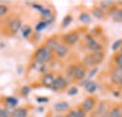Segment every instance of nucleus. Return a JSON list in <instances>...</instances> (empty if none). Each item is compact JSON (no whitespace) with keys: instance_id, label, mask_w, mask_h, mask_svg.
I'll use <instances>...</instances> for the list:
<instances>
[{"instance_id":"1","label":"nucleus","mask_w":122,"mask_h":117,"mask_svg":"<svg viewBox=\"0 0 122 117\" xmlns=\"http://www.w3.org/2000/svg\"><path fill=\"white\" fill-rule=\"evenodd\" d=\"M104 57H105V54L102 51L91 53L90 54H87V55H86L84 57L83 65L86 68H91V67H94V66H97V65L101 64L103 61Z\"/></svg>"},{"instance_id":"2","label":"nucleus","mask_w":122,"mask_h":117,"mask_svg":"<svg viewBox=\"0 0 122 117\" xmlns=\"http://www.w3.org/2000/svg\"><path fill=\"white\" fill-rule=\"evenodd\" d=\"M52 58H53V53L50 50H48L44 45L40 47L34 54V59L36 61H40L42 63L49 62Z\"/></svg>"},{"instance_id":"3","label":"nucleus","mask_w":122,"mask_h":117,"mask_svg":"<svg viewBox=\"0 0 122 117\" xmlns=\"http://www.w3.org/2000/svg\"><path fill=\"white\" fill-rule=\"evenodd\" d=\"M80 39V36L76 31H71L62 36V40L65 45H74Z\"/></svg>"},{"instance_id":"4","label":"nucleus","mask_w":122,"mask_h":117,"mask_svg":"<svg viewBox=\"0 0 122 117\" xmlns=\"http://www.w3.org/2000/svg\"><path fill=\"white\" fill-rule=\"evenodd\" d=\"M86 39L87 49H88L89 51H91L92 53L102 51V46L99 43L97 40H95L94 38H92L91 35H87V36L86 37Z\"/></svg>"},{"instance_id":"5","label":"nucleus","mask_w":122,"mask_h":117,"mask_svg":"<svg viewBox=\"0 0 122 117\" xmlns=\"http://www.w3.org/2000/svg\"><path fill=\"white\" fill-rule=\"evenodd\" d=\"M67 85H68V83H67L66 79L62 76H58V77L55 78L54 83L51 86V89L55 92H57V91H61V90L65 89L67 87Z\"/></svg>"},{"instance_id":"6","label":"nucleus","mask_w":122,"mask_h":117,"mask_svg":"<svg viewBox=\"0 0 122 117\" xmlns=\"http://www.w3.org/2000/svg\"><path fill=\"white\" fill-rule=\"evenodd\" d=\"M87 72L86 68L83 64H78L75 65V69L73 73V79L75 81H83L86 78V75Z\"/></svg>"},{"instance_id":"7","label":"nucleus","mask_w":122,"mask_h":117,"mask_svg":"<svg viewBox=\"0 0 122 117\" xmlns=\"http://www.w3.org/2000/svg\"><path fill=\"white\" fill-rule=\"evenodd\" d=\"M95 105H96V98L95 97H87L81 105V108L86 112H91L92 110L95 108Z\"/></svg>"},{"instance_id":"8","label":"nucleus","mask_w":122,"mask_h":117,"mask_svg":"<svg viewBox=\"0 0 122 117\" xmlns=\"http://www.w3.org/2000/svg\"><path fill=\"white\" fill-rule=\"evenodd\" d=\"M56 54V55L58 57V58H64L67 56V54H69V48L67 45L65 44H59L56 49L55 50L54 52Z\"/></svg>"},{"instance_id":"9","label":"nucleus","mask_w":122,"mask_h":117,"mask_svg":"<svg viewBox=\"0 0 122 117\" xmlns=\"http://www.w3.org/2000/svg\"><path fill=\"white\" fill-rule=\"evenodd\" d=\"M122 79V68H115L112 71V75H111V81L113 83L115 84H118L119 82Z\"/></svg>"},{"instance_id":"10","label":"nucleus","mask_w":122,"mask_h":117,"mask_svg":"<svg viewBox=\"0 0 122 117\" xmlns=\"http://www.w3.org/2000/svg\"><path fill=\"white\" fill-rule=\"evenodd\" d=\"M22 27V21L19 18H16L12 20L9 24V29L12 34H16Z\"/></svg>"},{"instance_id":"11","label":"nucleus","mask_w":122,"mask_h":117,"mask_svg":"<svg viewBox=\"0 0 122 117\" xmlns=\"http://www.w3.org/2000/svg\"><path fill=\"white\" fill-rule=\"evenodd\" d=\"M58 45H59L58 39H57V38H56V37H53V38L48 39L46 40L45 44H44V46H45L48 50H50L52 53L55 52V50L56 49V47H57Z\"/></svg>"},{"instance_id":"12","label":"nucleus","mask_w":122,"mask_h":117,"mask_svg":"<svg viewBox=\"0 0 122 117\" xmlns=\"http://www.w3.org/2000/svg\"><path fill=\"white\" fill-rule=\"evenodd\" d=\"M54 80H55V76L52 73H45L43 75L42 79H41V83L46 86V87L51 88L53 83H54Z\"/></svg>"},{"instance_id":"13","label":"nucleus","mask_w":122,"mask_h":117,"mask_svg":"<svg viewBox=\"0 0 122 117\" xmlns=\"http://www.w3.org/2000/svg\"><path fill=\"white\" fill-rule=\"evenodd\" d=\"M69 107H70V105L67 101H60V102L56 103L54 105V109L57 112H63L67 111L69 109Z\"/></svg>"},{"instance_id":"14","label":"nucleus","mask_w":122,"mask_h":117,"mask_svg":"<svg viewBox=\"0 0 122 117\" xmlns=\"http://www.w3.org/2000/svg\"><path fill=\"white\" fill-rule=\"evenodd\" d=\"M10 117H27V110L25 108H17L12 112Z\"/></svg>"},{"instance_id":"15","label":"nucleus","mask_w":122,"mask_h":117,"mask_svg":"<svg viewBox=\"0 0 122 117\" xmlns=\"http://www.w3.org/2000/svg\"><path fill=\"white\" fill-rule=\"evenodd\" d=\"M85 88H86V90L88 94H94L96 92L97 88H98V85L93 81H87L86 83L85 84Z\"/></svg>"},{"instance_id":"16","label":"nucleus","mask_w":122,"mask_h":117,"mask_svg":"<svg viewBox=\"0 0 122 117\" xmlns=\"http://www.w3.org/2000/svg\"><path fill=\"white\" fill-rule=\"evenodd\" d=\"M92 14L94 17H96L97 19H102L105 16V11L104 10H102L101 7H95L93 8V10H91Z\"/></svg>"},{"instance_id":"17","label":"nucleus","mask_w":122,"mask_h":117,"mask_svg":"<svg viewBox=\"0 0 122 117\" xmlns=\"http://www.w3.org/2000/svg\"><path fill=\"white\" fill-rule=\"evenodd\" d=\"M108 117H122L121 107H120V106H116V107H114V108L110 111V112H109V114H108Z\"/></svg>"},{"instance_id":"18","label":"nucleus","mask_w":122,"mask_h":117,"mask_svg":"<svg viewBox=\"0 0 122 117\" xmlns=\"http://www.w3.org/2000/svg\"><path fill=\"white\" fill-rule=\"evenodd\" d=\"M112 19L116 23H122V9H117L112 15Z\"/></svg>"},{"instance_id":"19","label":"nucleus","mask_w":122,"mask_h":117,"mask_svg":"<svg viewBox=\"0 0 122 117\" xmlns=\"http://www.w3.org/2000/svg\"><path fill=\"white\" fill-rule=\"evenodd\" d=\"M33 68L35 69H38L40 72H44L45 71V63H42V62H40V61H36L33 63Z\"/></svg>"},{"instance_id":"20","label":"nucleus","mask_w":122,"mask_h":117,"mask_svg":"<svg viewBox=\"0 0 122 117\" xmlns=\"http://www.w3.org/2000/svg\"><path fill=\"white\" fill-rule=\"evenodd\" d=\"M113 61L116 65L117 68H122V54H120L119 53L116 54L114 55V58H113Z\"/></svg>"},{"instance_id":"21","label":"nucleus","mask_w":122,"mask_h":117,"mask_svg":"<svg viewBox=\"0 0 122 117\" xmlns=\"http://www.w3.org/2000/svg\"><path fill=\"white\" fill-rule=\"evenodd\" d=\"M79 21L82 22V23H84V24H88L91 21V17H90V15L88 14V13L83 12V13H81L80 16H79Z\"/></svg>"},{"instance_id":"22","label":"nucleus","mask_w":122,"mask_h":117,"mask_svg":"<svg viewBox=\"0 0 122 117\" xmlns=\"http://www.w3.org/2000/svg\"><path fill=\"white\" fill-rule=\"evenodd\" d=\"M72 16L71 15H66L65 17H64V19L62 20V27L63 28H65V27H67V26H69L71 24V22H72Z\"/></svg>"},{"instance_id":"23","label":"nucleus","mask_w":122,"mask_h":117,"mask_svg":"<svg viewBox=\"0 0 122 117\" xmlns=\"http://www.w3.org/2000/svg\"><path fill=\"white\" fill-rule=\"evenodd\" d=\"M114 1L112 0H105V1H101L100 2V7L102 9V10H106V9H109L111 8L113 5H114Z\"/></svg>"},{"instance_id":"24","label":"nucleus","mask_w":122,"mask_h":117,"mask_svg":"<svg viewBox=\"0 0 122 117\" xmlns=\"http://www.w3.org/2000/svg\"><path fill=\"white\" fill-rule=\"evenodd\" d=\"M22 33H23L24 38L26 39V38L29 37V35L32 33V28H31L29 25H25V26H24V28L22 30Z\"/></svg>"},{"instance_id":"25","label":"nucleus","mask_w":122,"mask_h":117,"mask_svg":"<svg viewBox=\"0 0 122 117\" xmlns=\"http://www.w3.org/2000/svg\"><path fill=\"white\" fill-rule=\"evenodd\" d=\"M121 46H122V39H117V40L113 43V45H112V50H113L114 52H117V50L120 49Z\"/></svg>"},{"instance_id":"26","label":"nucleus","mask_w":122,"mask_h":117,"mask_svg":"<svg viewBox=\"0 0 122 117\" xmlns=\"http://www.w3.org/2000/svg\"><path fill=\"white\" fill-rule=\"evenodd\" d=\"M6 100H7V103L11 107H15L18 104V99L16 98H13V97H9L6 98Z\"/></svg>"},{"instance_id":"27","label":"nucleus","mask_w":122,"mask_h":117,"mask_svg":"<svg viewBox=\"0 0 122 117\" xmlns=\"http://www.w3.org/2000/svg\"><path fill=\"white\" fill-rule=\"evenodd\" d=\"M47 24H46L44 21H41V22H40L37 25H36V31H38V32H41V31H42V30H44L47 27Z\"/></svg>"},{"instance_id":"28","label":"nucleus","mask_w":122,"mask_h":117,"mask_svg":"<svg viewBox=\"0 0 122 117\" xmlns=\"http://www.w3.org/2000/svg\"><path fill=\"white\" fill-rule=\"evenodd\" d=\"M8 7L6 5H3V4H0V17H3L8 13Z\"/></svg>"},{"instance_id":"29","label":"nucleus","mask_w":122,"mask_h":117,"mask_svg":"<svg viewBox=\"0 0 122 117\" xmlns=\"http://www.w3.org/2000/svg\"><path fill=\"white\" fill-rule=\"evenodd\" d=\"M78 94V88L76 86H71L68 90V95L69 96H75Z\"/></svg>"},{"instance_id":"30","label":"nucleus","mask_w":122,"mask_h":117,"mask_svg":"<svg viewBox=\"0 0 122 117\" xmlns=\"http://www.w3.org/2000/svg\"><path fill=\"white\" fill-rule=\"evenodd\" d=\"M74 69H75V65H71V66H70V67L68 68V69H67V74H68L69 77H71V78L73 77Z\"/></svg>"},{"instance_id":"31","label":"nucleus","mask_w":122,"mask_h":117,"mask_svg":"<svg viewBox=\"0 0 122 117\" xmlns=\"http://www.w3.org/2000/svg\"><path fill=\"white\" fill-rule=\"evenodd\" d=\"M44 18V22H45L47 24H51V23H53L54 22V20H55V17L53 16L52 14L48 15V16H45V17H43Z\"/></svg>"},{"instance_id":"32","label":"nucleus","mask_w":122,"mask_h":117,"mask_svg":"<svg viewBox=\"0 0 122 117\" xmlns=\"http://www.w3.org/2000/svg\"><path fill=\"white\" fill-rule=\"evenodd\" d=\"M86 112L82 109V108H79L76 111V117H86Z\"/></svg>"},{"instance_id":"33","label":"nucleus","mask_w":122,"mask_h":117,"mask_svg":"<svg viewBox=\"0 0 122 117\" xmlns=\"http://www.w3.org/2000/svg\"><path fill=\"white\" fill-rule=\"evenodd\" d=\"M21 92H22V94H23L24 96H27V95L30 93V87L25 85V86H23L22 90H21Z\"/></svg>"},{"instance_id":"34","label":"nucleus","mask_w":122,"mask_h":117,"mask_svg":"<svg viewBox=\"0 0 122 117\" xmlns=\"http://www.w3.org/2000/svg\"><path fill=\"white\" fill-rule=\"evenodd\" d=\"M97 72H98V68H92L91 70H90V72H89V74H88V80L89 79H91V78H93L96 74H97Z\"/></svg>"},{"instance_id":"35","label":"nucleus","mask_w":122,"mask_h":117,"mask_svg":"<svg viewBox=\"0 0 122 117\" xmlns=\"http://www.w3.org/2000/svg\"><path fill=\"white\" fill-rule=\"evenodd\" d=\"M37 101L39 103H46L49 101V98L46 97H38L37 98Z\"/></svg>"},{"instance_id":"36","label":"nucleus","mask_w":122,"mask_h":117,"mask_svg":"<svg viewBox=\"0 0 122 117\" xmlns=\"http://www.w3.org/2000/svg\"><path fill=\"white\" fill-rule=\"evenodd\" d=\"M41 14L42 15L43 17H45V16H48V15L52 14V13H51V10H50L49 9H43V10L41 11Z\"/></svg>"},{"instance_id":"37","label":"nucleus","mask_w":122,"mask_h":117,"mask_svg":"<svg viewBox=\"0 0 122 117\" xmlns=\"http://www.w3.org/2000/svg\"><path fill=\"white\" fill-rule=\"evenodd\" d=\"M65 117H76V111H70Z\"/></svg>"},{"instance_id":"38","label":"nucleus","mask_w":122,"mask_h":117,"mask_svg":"<svg viewBox=\"0 0 122 117\" xmlns=\"http://www.w3.org/2000/svg\"><path fill=\"white\" fill-rule=\"evenodd\" d=\"M33 8L37 9V10H39L40 12H41V10H42L44 9V8H43L42 6H41V5H36V4H35V5H33Z\"/></svg>"},{"instance_id":"39","label":"nucleus","mask_w":122,"mask_h":117,"mask_svg":"<svg viewBox=\"0 0 122 117\" xmlns=\"http://www.w3.org/2000/svg\"><path fill=\"white\" fill-rule=\"evenodd\" d=\"M119 54H122V46L120 47V49H119Z\"/></svg>"},{"instance_id":"40","label":"nucleus","mask_w":122,"mask_h":117,"mask_svg":"<svg viewBox=\"0 0 122 117\" xmlns=\"http://www.w3.org/2000/svg\"><path fill=\"white\" fill-rule=\"evenodd\" d=\"M55 117H63V116H61V115H56V116H55Z\"/></svg>"},{"instance_id":"41","label":"nucleus","mask_w":122,"mask_h":117,"mask_svg":"<svg viewBox=\"0 0 122 117\" xmlns=\"http://www.w3.org/2000/svg\"><path fill=\"white\" fill-rule=\"evenodd\" d=\"M121 115H122V107H121Z\"/></svg>"}]
</instances>
